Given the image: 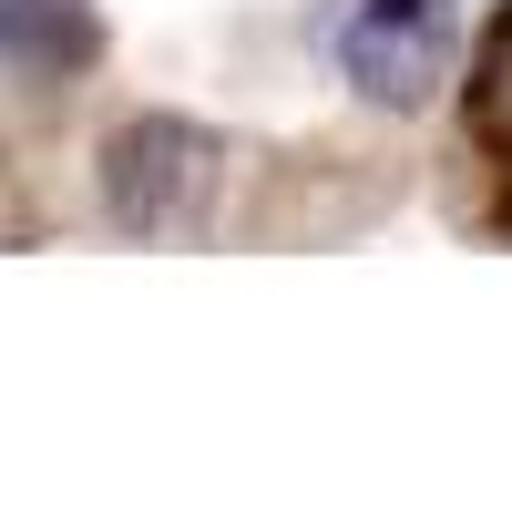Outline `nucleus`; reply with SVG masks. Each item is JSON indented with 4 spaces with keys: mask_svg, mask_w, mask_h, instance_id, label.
<instances>
[{
    "mask_svg": "<svg viewBox=\"0 0 512 512\" xmlns=\"http://www.w3.org/2000/svg\"><path fill=\"white\" fill-rule=\"evenodd\" d=\"M328 52H338V72H349L369 103L410 113V103H431L441 72H451V0H338Z\"/></svg>",
    "mask_w": 512,
    "mask_h": 512,
    "instance_id": "1",
    "label": "nucleus"
},
{
    "mask_svg": "<svg viewBox=\"0 0 512 512\" xmlns=\"http://www.w3.org/2000/svg\"><path fill=\"white\" fill-rule=\"evenodd\" d=\"M472 123L512 154V21L492 31V52H482V82H472Z\"/></svg>",
    "mask_w": 512,
    "mask_h": 512,
    "instance_id": "2",
    "label": "nucleus"
}]
</instances>
